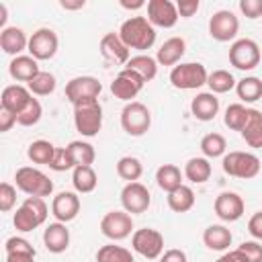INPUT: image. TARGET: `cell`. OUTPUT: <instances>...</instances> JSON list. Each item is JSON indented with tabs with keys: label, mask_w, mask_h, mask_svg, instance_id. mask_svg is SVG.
Segmentation results:
<instances>
[{
	"label": "cell",
	"mask_w": 262,
	"mask_h": 262,
	"mask_svg": "<svg viewBox=\"0 0 262 262\" xmlns=\"http://www.w3.org/2000/svg\"><path fill=\"white\" fill-rule=\"evenodd\" d=\"M84 0H78V2H68V0H61L59 2V6L61 8H66V10H76V8H84Z\"/></svg>",
	"instance_id": "cell-54"
},
{
	"label": "cell",
	"mask_w": 262,
	"mask_h": 262,
	"mask_svg": "<svg viewBox=\"0 0 262 262\" xmlns=\"http://www.w3.org/2000/svg\"><path fill=\"white\" fill-rule=\"evenodd\" d=\"M51 213H53V217L59 223H68V221L76 219L78 213H80V199H78V194L70 192V190H63V192L55 194L53 201H51Z\"/></svg>",
	"instance_id": "cell-18"
},
{
	"label": "cell",
	"mask_w": 262,
	"mask_h": 262,
	"mask_svg": "<svg viewBox=\"0 0 262 262\" xmlns=\"http://www.w3.org/2000/svg\"><path fill=\"white\" fill-rule=\"evenodd\" d=\"M14 123H16V117H14L12 113H8V111L0 108V131H2V133L10 131V127H12Z\"/></svg>",
	"instance_id": "cell-51"
},
{
	"label": "cell",
	"mask_w": 262,
	"mask_h": 262,
	"mask_svg": "<svg viewBox=\"0 0 262 262\" xmlns=\"http://www.w3.org/2000/svg\"><path fill=\"white\" fill-rule=\"evenodd\" d=\"M57 45H59V41H57L55 31L45 29V27L43 29H37L29 37V53H31V57L41 59V61L51 59L57 53Z\"/></svg>",
	"instance_id": "cell-12"
},
{
	"label": "cell",
	"mask_w": 262,
	"mask_h": 262,
	"mask_svg": "<svg viewBox=\"0 0 262 262\" xmlns=\"http://www.w3.org/2000/svg\"><path fill=\"white\" fill-rule=\"evenodd\" d=\"M248 231H250L252 237L262 239V211H258V213H254V215L250 217V221H248Z\"/></svg>",
	"instance_id": "cell-49"
},
{
	"label": "cell",
	"mask_w": 262,
	"mask_h": 262,
	"mask_svg": "<svg viewBox=\"0 0 262 262\" xmlns=\"http://www.w3.org/2000/svg\"><path fill=\"white\" fill-rule=\"evenodd\" d=\"M203 242L209 250L223 252L231 246V231L225 225H209L203 231Z\"/></svg>",
	"instance_id": "cell-27"
},
{
	"label": "cell",
	"mask_w": 262,
	"mask_h": 262,
	"mask_svg": "<svg viewBox=\"0 0 262 262\" xmlns=\"http://www.w3.org/2000/svg\"><path fill=\"white\" fill-rule=\"evenodd\" d=\"M4 23H6V6L0 4V27H4Z\"/></svg>",
	"instance_id": "cell-56"
},
{
	"label": "cell",
	"mask_w": 262,
	"mask_h": 262,
	"mask_svg": "<svg viewBox=\"0 0 262 262\" xmlns=\"http://www.w3.org/2000/svg\"><path fill=\"white\" fill-rule=\"evenodd\" d=\"M119 37L129 49L145 51L156 43V29L145 16H131L121 25Z\"/></svg>",
	"instance_id": "cell-1"
},
{
	"label": "cell",
	"mask_w": 262,
	"mask_h": 262,
	"mask_svg": "<svg viewBox=\"0 0 262 262\" xmlns=\"http://www.w3.org/2000/svg\"><path fill=\"white\" fill-rule=\"evenodd\" d=\"M31 98H33V94H31L29 88H25V86H20V84H12V86H6V88L2 90L0 108L12 113V115L16 117L18 113H23V111L29 106Z\"/></svg>",
	"instance_id": "cell-17"
},
{
	"label": "cell",
	"mask_w": 262,
	"mask_h": 262,
	"mask_svg": "<svg viewBox=\"0 0 262 262\" xmlns=\"http://www.w3.org/2000/svg\"><path fill=\"white\" fill-rule=\"evenodd\" d=\"M239 10L248 18L262 16V0H239Z\"/></svg>",
	"instance_id": "cell-47"
},
{
	"label": "cell",
	"mask_w": 262,
	"mask_h": 262,
	"mask_svg": "<svg viewBox=\"0 0 262 262\" xmlns=\"http://www.w3.org/2000/svg\"><path fill=\"white\" fill-rule=\"evenodd\" d=\"M100 53L104 59L115 61V63H127L129 57V47L121 41L119 33H106L100 39Z\"/></svg>",
	"instance_id": "cell-20"
},
{
	"label": "cell",
	"mask_w": 262,
	"mask_h": 262,
	"mask_svg": "<svg viewBox=\"0 0 262 262\" xmlns=\"http://www.w3.org/2000/svg\"><path fill=\"white\" fill-rule=\"evenodd\" d=\"M131 246L139 256H143L147 260H156L164 252V235L158 229L143 227L131 235Z\"/></svg>",
	"instance_id": "cell-9"
},
{
	"label": "cell",
	"mask_w": 262,
	"mask_h": 262,
	"mask_svg": "<svg viewBox=\"0 0 262 262\" xmlns=\"http://www.w3.org/2000/svg\"><path fill=\"white\" fill-rule=\"evenodd\" d=\"M143 84H145V82H143L135 72L123 68V70L117 74V78L111 82V92L115 94V98L131 102V98H135V96L141 92Z\"/></svg>",
	"instance_id": "cell-15"
},
{
	"label": "cell",
	"mask_w": 262,
	"mask_h": 262,
	"mask_svg": "<svg viewBox=\"0 0 262 262\" xmlns=\"http://www.w3.org/2000/svg\"><path fill=\"white\" fill-rule=\"evenodd\" d=\"M72 184L76 188V192H92L98 184V176L92 170V166H76L72 172Z\"/></svg>",
	"instance_id": "cell-30"
},
{
	"label": "cell",
	"mask_w": 262,
	"mask_h": 262,
	"mask_svg": "<svg viewBox=\"0 0 262 262\" xmlns=\"http://www.w3.org/2000/svg\"><path fill=\"white\" fill-rule=\"evenodd\" d=\"M68 151H70V158H72L74 166H90L96 158L94 147L88 141H70Z\"/></svg>",
	"instance_id": "cell-36"
},
{
	"label": "cell",
	"mask_w": 262,
	"mask_h": 262,
	"mask_svg": "<svg viewBox=\"0 0 262 262\" xmlns=\"http://www.w3.org/2000/svg\"><path fill=\"white\" fill-rule=\"evenodd\" d=\"M100 92H102V84L94 76H78L66 84V98L72 104L88 98H98Z\"/></svg>",
	"instance_id": "cell-13"
},
{
	"label": "cell",
	"mask_w": 262,
	"mask_h": 262,
	"mask_svg": "<svg viewBox=\"0 0 262 262\" xmlns=\"http://www.w3.org/2000/svg\"><path fill=\"white\" fill-rule=\"evenodd\" d=\"M35 256L31 254H6V262H33Z\"/></svg>",
	"instance_id": "cell-53"
},
{
	"label": "cell",
	"mask_w": 262,
	"mask_h": 262,
	"mask_svg": "<svg viewBox=\"0 0 262 262\" xmlns=\"http://www.w3.org/2000/svg\"><path fill=\"white\" fill-rule=\"evenodd\" d=\"M239 31V20L231 10H217L211 18H209V35L215 41H231L235 39Z\"/></svg>",
	"instance_id": "cell-11"
},
{
	"label": "cell",
	"mask_w": 262,
	"mask_h": 262,
	"mask_svg": "<svg viewBox=\"0 0 262 262\" xmlns=\"http://www.w3.org/2000/svg\"><path fill=\"white\" fill-rule=\"evenodd\" d=\"M239 133H242L244 141L250 147L260 149L262 147V111L248 108V119H246V125H244V129Z\"/></svg>",
	"instance_id": "cell-25"
},
{
	"label": "cell",
	"mask_w": 262,
	"mask_h": 262,
	"mask_svg": "<svg viewBox=\"0 0 262 262\" xmlns=\"http://www.w3.org/2000/svg\"><path fill=\"white\" fill-rule=\"evenodd\" d=\"M156 182H158V186L162 190L172 192L178 186H182V172L174 164H162L158 168V172H156Z\"/></svg>",
	"instance_id": "cell-28"
},
{
	"label": "cell",
	"mask_w": 262,
	"mask_h": 262,
	"mask_svg": "<svg viewBox=\"0 0 262 262\" xmlns=\"http://www.w3.org/2000/svg\"><path fill=\"white\" fill-rule=\"evenodd\" d=\"M49 168L55 170V172H66V170H74V168H76L74 162H72V158H70L68 147H57V149H55V156H53Z\"/></svg>",
	"instance_id": "cell-43"
},
{
	"label": "cell",
	"mask_w": 262,
	"mask_h": 262,
	"mask_svg": "<svg viewBox=\"0 0 262 262\" xmlns=\"http://www.w3.org/2000/svg\"><path fill=\"white\" fill-rule=\"evenodd\" d=\"M246 119H248V108H246L244 104L233 102V104H229V106L225 108L223 121H225V125H227L231 131H242L244 125H246Z\"/></svg>",
	"instance_id": "cell-41"
},
{
	"label": "cell",
	"mask_w": 262,
	"mask_h": 262,
	"mask_svg": "<svg viewBox=\"0 0 262 262\" xmlns=\"http://www.w3.org/2000/svg\"><path fill=\"white\" fill-rule=\"evenodd\" d=\"M0 47H2L4 53L18 57L20 51L29 49V39H27V35H25L23 29H18V27H6L0 33Z\"/></svg>",
	"instance_id": "cell-23"
},
{
	"label": "cell",
	"mask_w": 262,
	"mask_h": 262,
	"mask_svg": "<svg viewBox=\"0 0 262 262\" xmlns=\"http://www.w3.org/2000/svg\"><path fill=\"white\" fill-rule=\"evenodd\" d=\"M47 219V205L41 196H27L25 203L16 209L12 223L18 231H33L43 225Z\"/></svg>",
	"instance_id": "cell-3"
},
{
	"label": "cell",
	"mask_w": 262,
	"mask_h": 262,
	"mask_svg": "<svg viewBox=\"0 0 262 262\" xmlns=\"http://www.w3.org/2000/svg\"><path fill=\"white\" fill-rule=\"evenodd\" d=\"M147 20L154 27L172 29L178 23L176 4L170 2V0H149L147 2Z\"/></svg>",
	"instance_id": "cell-16"
},
{
	"label": "cell",
	"mask_w": 262,
	"mask_h": 262,
	"mask_svg": "<svg viewBox=\"0 0 262 262\" xmlns=\"http://www.w3.org/2000/svg\"><path fill=\"white\" fill-rule=\"evenodd\" d=\"M199 8H201L199 0H180V2L176 4L178 16H184V18H188V16L196 14V10H199Z\"/></svg>",
	"instance_id": "cell-48"
},
{
	"label": "cell",
	"mask_w": 262,
	"mask_h": 262,
	"mask_svg": "<svg viewBox=\"0 0 262 262\" xmlns=\"http://www.w3.org/2000/svg\"><path fill=\"white\" fill-rule=\"evenodd\" d=\"M227 149V141L221 133H207L201 139V151L205 154V158H219L225 156Z\"/></svg>",
	"instance_id": "cell-39"
},
{
	"label": "cell",
	"mask_w": 262,
	"mask_h": 262,
	"mask_svg": "<svg viewBox=\"0 0 262 262\" xmlns=\"http://www.w3.org/2000/svg\"><path fill=\"white\" fill-rule=\"evenodd\" d=\"M207 70L199 61H186L180 66H174L170 72V82L178 90H196L207 84Z\"/></svg>",
	"instance_id": "cell-6"
},
{
	"label": "cell",
	"mask_w": 262,
	"mask_h": 262,
	"mask_svg": "<svg viewBox=\"0 0 262 262\" xmlns=\"http://www.w3.org/2000/svg\"><path fill=\"white\" fill-rule=\"evenodd\" d=\"M211 172L213 170H211V164L207 158H190L184 166V176L194 184L207 182L211 178Z\"/></svg>",
	"instance_id": "cell-32"
},
{
	"label": "cell",
	"mask_w": 262,
	"mask_h": 262,
	"mask_svg": "<svg viewBox=\"0 0 262 262\" xmlns=\"http://www.w3.org/2000/svg\"><path fill=\"white\" fill-rule=\"evenodd\" d=\"M27 88L31 90V94H37V96H47L55 90V76L49 74V72H39L29 84Z\"/></svg>",
	"instance_id": "cell-40"
},
{
	"label": "cell",
	"mask_w": 262,
	"mask_h": 262,
	"mask_svg": "<svg viewBox=\"0 0 262 262\" xmlns=\"http://www.w3.org/2000/svg\"><path fill=\"white\" fill-rule=\"evenodd\" d=\"M190 113L199 121H213L219 113V98L213 92H201L190 102Z\"/></svg>",
	"instance_id": "cell-22"
},
{
	"label": "cell",
	"mask_w": 262,
	"mask_h": 262,
	"mask_svg": "<svg viewBox=\"0 0 262 262\" xmlns=\"http://www.w3.org/2000/svg\"><path fill=\"white\" fill-rule=\"evenodd\" d=\"M4 250H6V254H31V256H35V248L23 237H8L4 244Z\"/></svg>",
	"instance_id": "cell-45"
},
{
	"label": "cell",
	"mask_w": 262,
	"mask_h": 262,
	"mask_svg": "<svg viewBox=\"0 0 262 262\" xmlns=\"http://www.w3.org/2000/svg\"><path fill=\"white\" fill-rule=\"evenodd\" d=\"M149 125H151V113L143 102L131 100L121 111V127H123V131L127 135L141 137V135L147 133Z\"/></svg>",
	"instance_id": "cell-5"
},
{
	"label": "cell",
	"mask_w": 262,
	"mask_h": 262,
	"mask_svg": "<svg viewBox=\"0 0 262 262\" xmlns=\"http://www.w3.org/2000/svg\"><path fill=\"white\" fill-rule=\"evenodd\" d=\"M41 115H43L41 102H39L37 98H31L29 106H27L23 113H18V115H16V123H18V125H23V127H33V125H37V123H39Z\"/></svg>",
	"instance_id": "cell-42"
},
{
	"label": "cell",
	"mask_w": 262,
	"mask_h": 262,
	"mask_svg": "<svg viewBox=\"0 0 262 262\" xmlns=\"http://www.w3.org/2000/svg\"><path fill=\"white\" fill-rule=\"evenodd\" d=\"M248 262H262V246L258 242H242L237 248Z\"/></svg>",
	"instance_id": "cell-46"
},
{
	"label": "cell",
	"mask_w": 262,
	"mask_h": 262,
	"mask_svg": "<svg viewBox=\"0 0 262 262\" xmlns=\"http://www.w3.org/2000/svg\"><path fill=\"white\" fill-rule=\"evenodd\" d=\"M55 149H57V147H55L51 141L37 139V141H33V143L29 145L27 156H29V160H31L33 164H45V166H49L51 160H53V156H55Z\"/></svg>",
	"instance_id": "cell-33"
},
{
	"label": "cell",
	"mask_w": 262,
	"mask_h": 262,
	"mask_svg": "<svg viewBox=\"0 0 262 262\" xmlns=\"http://www.w3.org/2000/svg\"><path fill=\"white\" fill-rule=\"evenodd\" d=\"M213 209L221 221H237L244 215V199L237 192H221L217 194Z\"/></svg>",
	"instance_id": "cell-19"
},
{
	"label": "cell",
	"mask_w": 262,
	"mask_h": 262,
	"mask_svg": "<svg viewBox=\"0 0 262 262\" xmlns=\"http://www.w3.org/2000/svg\"><path fill=\"white\" fill-rule=\"evenodd\" d=\"M43 244L51 254H61L70 246V229L66 223H49L43 231Z\"/></svg>",
	"instance_id": "cell-21"
},
{
	"label": "cell",
	"mask_w": 262,
	"mask_h": 262,
	"mask_svg": "<svg viewBox=\"0 0 262 262\" xmlns=\"http://www.w3.org/2000/svg\"><path fill=\"white\" fill-rule=\"evenodd\" d=\"M160 262H186V254L178 248H172V250H166L160 256Z\"/></svg>",
	"instance_id": "cell-50"
},
{
	"label": "cell",
	"mask_w": 262,
	"mask_h": 262,
	"mask_svg": "<svg viewBox=\"0 0 262 262\" xmlns=\"http://www.w3.org/2000/svg\"><path fill=\"white\" fill-rule=\"evenodd\" d=\"M117 174H119L123 180H127V182H137V180L141 178V174H143V166H141V162H139L137 158H133V156H123V158L117 162Z\"/></svg>",
	"instance_id": "cell-38"
},
{
	"label": "cell",
	"mask_w": 262,
	"mask_h": 262,
	"mask_svg": "<svg viewBox=\"0 0 262 262\" xmlns=\"http://www.w3.org/2000/svg\"><path fill=\"white\" fill-rule=\"evenodd\" d=\"M235 78L227 72V70H215V72H211L209 74V78H207V86H209V90L213 92V94H225V92H229L231 88H235Z\"/></svg>",
	"instance_id": "cell-37"
},
{
	"label": "cell",
	"mask_w": 262,
	"mask_h": 262,
	"mask_svg": "<svg viewBox=\"0 0 262 262\" xmlns=\"http://www.w3.org/2000/svg\"><path fill=\"white\" fill-rule=\"evenodd\" d=\"M74 125L76 131L82 133L84 137L98 135L102 127V106L98 98H88L74 104Z\"/></svg>",
	"instance_id": "cell-2"
},
{
	"label": "cell",
	"mask_w": 262,
	"mask_h": 262,
	"mask_svg": "<svg viewBox=\"0 0 262 262\" xmlns=\"http://www.w3.org/2000/svg\"><path fill=\"white\" fill-rule=\"evenodd\" d=\"M125 68L131 70V72H135L143 82L154 80L156 74H158V61H156L154 57H149V55H143V53L131 57V59L125 63Z\"/></svg>",
	"instance_id": "cell-29"
},
{
	"label": "cell",
	"mask_w": 262,
	"mask_h": 262,
	"mask_svg": "<svg viewBox=\"0 0 262 262\" xmlns=\"http://www.w3.org/2000/svg\"><path fill=\"white\" fill-rule=\"evenodd\" d=\"M151 203V194L147 186L141 182H127L121 190V205L127 213H145Z\"/></svg>",
	"instance_id": "cell-14"
},
{
	"label": "cell",
	"mask_w": 262,
	"mask_h": 262,
	"mask_svg": "<svg viewBox=\"0 0 262 262\" xmlns=\"http://www.w3.org/2000/svg\"><path fill=\"white\" fill-rule=\"evenodd\" d=\"M16 203V188L10 182H2L0 184V211L8 213Z\"/></svg>",
	"instance_id": "cell-44"
},
{
	"label": "cell",
	"mask_w": 262,
	"mask_h": 262,
	"mask_svg": "<svg viewBox=\"0 0 262 262\" xmlns=\"http://www.w3.org/2000/svg\"><path fill=\"white\" fill-rule=\"evenodd\" d=\"M133 229V219L127 211H108L102 219H100V231L104 237L119 242L131 235Z\"/></svg>",
	"instance_id": "cell-10"
},
{
	"label": "cell",
	"mask_w": 262,
	"mask_h": 262,
	"mask_svg": "<svg viewBox=\"0 0 262 262\" xmlns=\"http://www.w3.org/2000/svg\"><path fill=\"white\" fill-rule=\"evenodd\" d=\"M186 51V41L182 37H170L168 41L162 43V47L158 49V55H156V61L160 66H176L182 55Z\"/></svg>",
	"instance_id": "cell-24"
},
{
	"label": "cell",
	"mask_w": 262,
	"mask_h": 262,
	"mask_svg": "<svg viewBox=\"0 0 262 262\" xmlns=\"http://www.w3.org/2000/svg\"><path fill=\"white\" fill-rule=\"evenodd\" d=\"M260 59H262L260 47L252 39H237L229 47V63L235 70L250 72V70H254L260 63Z\"/></svg>",
	"instance_id": "cell-8"
},
{
	"label": "cell",
	"mask_w": 262,
	"mask_h": 262,
	"mask_svg": "<svg viewBox=\"0 0 262 262\" xmlns=\"http://www.w3.org/2000/svg\"><path fill=\"white\" fill-rule=\"evenodd\" d=\"M8 72H10V76L14 80L29 84L41 70H39V63H37L35 57H31V55H18V57H12V61L8 66Z\"/></svg>",
	"instance_id": "cell-26"
},
{
	"label": "cell",
	"mask_w": 262,
	"mask_h": 262,
	"mask_svg": "<svg viewBox=\"0 0 262 262\" xmlns=\"http://www.w3.org/2000/svg\"><path fill=\"white\" fill-rule=\"evenodd\" d=\"M217 262H248V260L239 250H231V252H225L223 256H219Z\"/></svg>",
	"instance_id": "cell-52"
},
{
	"label": "cell",
	"mask_w": 262,
	"mask_h": 262,
	"mask_svg": "<svg viewBox=\"0 0 262 262\" xmlns=\"http://www.w3.org/2000/svg\"><path fill=\"white\" fill-rule=\"evenodd\" d=\"M14 180H16V188L29 196H41L43 199V196H49L53 192V182L49 180V176L37 168H31V166L18 168L14 174Z\"/></svg>",
	"instance_id": "cell-4"
},
{
	"label": "cell",
	"mask_w": 262,
	"mask_h": 262,
	"mask_svg": "<svg viewBox=\"0 0 262 262\" xmlns=\"http://www.w3.org/2000/svg\"><path fill=\"white\" fill-rule=\"evenodd\" d=\"M192 205H194V192H192L190 186L182 184L176 190L168 192V207L174 213H186V211L192 209Z\"/></svg>",
	"instance_id": "cell-31"
},
{
	"label": "cell",
	"mask_w": 262,
	"mask_h": 262,
	"mask_svg": "<svg viewBox=\"0 0 262 262\" xmlns=\"http://www.w3.org/2000/svg\"><path fill=\"white\" fill-rule=\"evenodd\" d=\"M235 92H237V96H239L244 102H256V100L262 98V80L256 78V76L242 78V80L235 84Z\"/></svg>",
	"instance_id": "cell-34"
},
{
	"label": "cell",
	"mask_w": 262,
	"mask_h": 262,
	"mask_svg": "<svg viewBox=\"0 0 262 262\" xmlns=\"http://www.w3.org/2000/svg\"><path fill=\"white\" fill-rule=\"evenodd\" d=\"M96 262H135L131 250L123 248V246H115V244H106L100 246L96 252Z\"/></svg>",
	"instance_id": "cell-35"
},
{
	"label": "cell",
	"mask_w": 262,
	"mask_h": 262,
	"mask_svg": "<svg viewBox=\"0 0 262 262\" xmlns=\"http://www.w3.org/2000/svg\"><path fill=\"white\" fill-rule=\"evenodd\" d=\"M221 166L225 174L242 180H250L260 172V160L250 151H229L223 156Z\"/></svg>",
	"instance_id": "cell-7"
},
{
	"label": "cell",
	"mask_w": 262,
	"mask_h": 262,
	"mask_svg": "<svg viewBox=\"0 0 262 262\" xmlns=\"http://www.w3.org/2000/svg\"><path fill=\"white\" fill-rule=\"evenodd\" d=\"M119 4H121L123 8H127V10H137V8L145 6V2H143V0H135V2H129V0H121Z\"/></svg>",
	"instance_id": "cell-55"
}]
</instances>
